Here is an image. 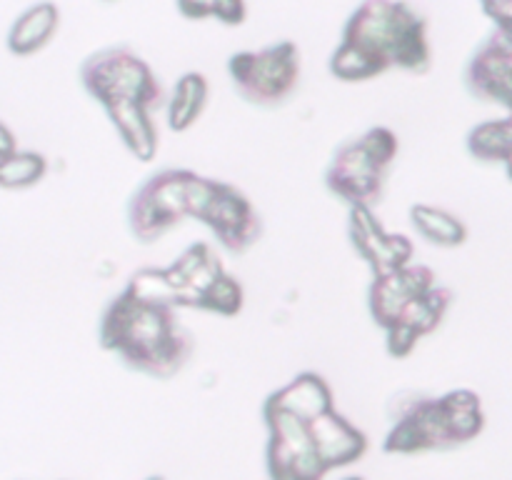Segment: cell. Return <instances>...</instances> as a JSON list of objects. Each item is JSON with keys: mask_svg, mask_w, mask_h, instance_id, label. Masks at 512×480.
Returning a JSON list of instances; mask_svg holds the SVG:
<instances>
[{"mask_svg": "<svg viewBox=\"0 0 512 480\" xmlns=\"http://www.w3.org/2000/svg\"><path fill=\"white\" fill-rule=\"evenodd\" d=\"M398 135L385 125L370 128L358 140L340 145L333 155L325 185L350 208H373L383 198L385 173L398 158Z\"/></svg>", "mask_w": 512, "mask_h": 480, "instance_id": "3957f363", "label": "cell"}, {"mask_svg": "<svg viewBox=\"0 0 512 480\" xmlns=\"http://www.w3.org/2000/svg\"><path fill=\"white\" fill-rule=\"evenodd\" d=\"M130 300L143 305H160V308H198L193 293L175 288L170 283L165 268H143L130 278L128 288L123 290Z\"/></svg>", "mask_w": 512, "mask_h": 480, "instance_id": "2e32d148", "label": "cell"}, {"mask_svg": "<svg viewBox=\"0 0 512 480\" xmlns=\"http://www.w3.org/2000/svg\"><path fill=\"white\" fill-rule=\"evenodd\" d=\"M310 433H313V443L318 455L323 458V463L328 465V470L340 468V465H350L353 460H358L360 455L368 448V438L365 433H360L355 425H350L348 420L340 413L330 410V413L320 415L318 420L310 423Z\"/></svg>", "mask_w": 512, "mask_h": 480, "instance_id": "7c38bea8", "label": "cell"}, {"mask_svg": "<svg viewBox=\"0 0 512 480\" xmlns=\"http://www.w3.org/2000/svg\"><path fill=\"white\" fill-rule=\"evenodd\" d=\"M60 25V10L58 5L50 3V0H43V3L30 5L28 10L15 18V23L10 25L8 30V50L13 55H33L38 50H43L45 45L53 40L55 30Z\"/></svg>", "mask_w": 512, "mask_h": 480, "instance_id": "9a60e30c", "label": "cell"}, {"mask_svg": "<svg viewBox=\"0 0 512 480\" xmlns=\"http://www.w3.org/2000/svg\"><path fill=\"white\" fill-rule=\"evenodd\" d=\"M348 480H360V478H348Z\"/></svg>", "mask_w": 512, "mask_h": 480, "instance_id": "836d02e7", "label": "cell"}, {"mask_svg": "<svg viewBox=\"0 0 512 480\" xmlns=\"http://www.w3.org/2000/svg\"><path fill=\"white\" fill-rule=\"evenodd\" d=\"M45 170H48L45 155L35 153V150H18V153H13L8 160L0 163V188H30V185H35L38 180H43Z\"/></svg>", "mask_w": 512, "mask_h": 480, "instance_id": "603a6c76", "label": "cell"}, {"mask_svg": "<svg viewBox=\"0 0 512 480\" xmlns=\"http://www.w3.org/2000/svg\"><path fill=\"white\" fill-rule=\"evenodd\" d=\"M208 103V80L203 73H185L175 83L173 98L168 100V125L175 133L188 130Z\"/></svg>", "mask_w": 512, "mask_h": 480, "instance_id": "e0dca14e", "label": "cell"}, {"mask_svg": "<svg viewBox=\"0 0 512 480\" xmlns=\"http://www.w3.org/2000/svg\"><path fill=\"white\" fill-rule=\"evenodd\" d=\"M512 150V118L485 120L468 135V153L483 163H505Z\"/></svg>", "mask_w": 512, "mask_h": 480, "instance_id": "ffe728a7", "label": "cell"}, {"mask_svg": "<svg viewBox=\"0 0 512 480\" xmlns=\"http://www.w3.org/2000/svg\"><path fill=\"white\" fill-rule=\"evenodd\" d=\"M343 40L363 48L388 70L425 75L433 68L428 20L408 0H363L345 20Z\"/></svg>", "mask_w": 512, "mask_h": 480, "instance_id": "7a4b0ae2", "label": "cell"}, {"mask_svg": "<svg viewBox=\"0 0 512 480\" xmlns=\"http://www.w3.org/2000/svg\"><path fill=\"white\" fill-rule=\"evenodd\" d=\"M203 223L208 225L228 253H245L253 248L263 235V220L250 203L248 195L230 183H220L213 205L205 213Z\"/></svg>", "mask_w": 512, "mask_h": 480, "instance_id": "9c48e42d", "label": "cell"}, {"mask_svg": "<svg viewBox=\"0 0 512 480\" xmlns=\"http://www.w3.org/2000/svg\"><path fill=\"white\" fill-rule=\"evenodd\" d=\"M410 220L425 240L443 245V248H458L468 240V228L463 225V220H458L448 210L433 208V205H413Z\"/></svg>", "mask_w": 512, "mask_h": 480, "instance_id": "ac0fdd59", "label": "cell"}, {"mask_svg": "<svg viewBox=\"0 0 512 480\" xmlns=\"http://www.w3.org/2000/svg\"><path fill=\"white\" fill-rule=\"evenodd\" d=\"M508 115H510V118H512V105H510V110H508Z\"/></svg>", "mask_w": 512, "mask_h": 480, "instance_id": "1f68e13d", "label": "cell"}, {"mask_svg": "<svg viewBox=\"0 0 512 480\" xmlns=\"http://www.w3.org/2000/svg\"><path fill=\"white\" fill-rule=\"evenodd\" d=\"M465 88L480 103L512 105V38L495 28L465 65Z\"/></svg>", "mask_w": 512, "mask_h": 480, "instance_id": "ba28073f", "label": "cell"}, {"mask_svg": "<svg viewBox=\"0 0 512 480\" xmlns=\"http://www.w3.org/2000/svg\"><path fill=\"white\" fill-rule=\"evenodd\" d=\"M385 333H388V353L393 355V358H408L420 340V335L415 333L413 328H408L405 323L390 325Z\"/></svg>", "mask_w": 512, "mask_h": 480, "instance_id": "4316f807", "label": "cell"}, {"mask_svg": "<svg viewBox=\"0 0 512 480\" xmlns=\"http://www.w3.org/2000/svg\"><path fill=\"white\" fill-rule=\"evenodd\" d=\"M183 18L203 20L215 18L223 25H240L245 23V0H175Z\"/></svg>", "mask_w": 512, "mask_h": 480, "instance_id": "cb8c5ba5", "label": "cell"}, {"mask_svg": "<svg viewBox=\"0 0 512 480\" xmlns=\"http://www.w3.org/2000/svg\"><path fill=\"white\" fill-rule=\"evenodd\" d=\"M388 413L395 423L385 440L388 453H420L458 445L448 428V413L440 398L400 393L390 400Z\"/></svg>", "mask_w": 512, "mask_h": 480, "instance_id": "52a82bcc", "label": "cell"}, {"mask_svg": "<svg viewBox=\"0 0 512 480\" xmlns=\"http://www.w3.org/2000/svg\"><path fill=\"white\" fill-rule=\"evenodd\" d=\"M193 170L165 168L150 175L128 203L130 233L140 243H153L188 218L185 190Z\"/></svg>", "mask_w": 512, "mask_h": 480, "instance_id": "8992f818", "label": "cell"}, {"mask_svg": "<svg viewBox=\"0 0 512 480\" xmlns=\"http://www.w3.org/2000/svg\"><path fill=\"white\" fill-rule=\"evenodd\" d=\"M98 340L128 368L158 380L178 375L195 350L193 335L178 323L175 308L135 303L125 293L103 310Z\"/></svg>", "mask_w": 512, "mask_h": 480, "instance_id": "6da1fadb", "label": "cell"}, {"mask_svg": "<svg viewBox=\"0 0 512 480\" xmlns=\"http://www.w3.org/2000/svg\"><path fill=\"white\" fill-rule=\"evenodd\" d=\"M13 153H18L15 135H13V130H10L8 125L0 120V163H3V160H8Z\"/></svg>", "mask_w": 512, "mask_h": 480, "instance_id": "f1b7e54d", "label": "cell"}, {"mask_svg": "<svg viewBox=\"0 0 512 480\" xmlns=\"http://www.w3.org/2000/svg\"><path fill=\"white\" fill-rule=\"evenodd\" d=\"M200 310H210L218 315H238L243 308V288L233 275L223 273L203 295H200Z\"/></svg>", "mask_w": 512, "mask_h": 480, "instance_id": "d4e9b609", "label": "cell"}, {"mask_svg": "<svg viewBox=\"0 0 512 480\" xmlns=\"http://www.w3.org/2000/svg\"><path fill=\"white\" fill-rule=\"evenodd\" d=\"M228 73L240 98L260 108H275L298 90L300 50L293 40H280L263 50H243L230 55Z\"/></svg>", "mask_w": 512, "mask_h": 480, "instance_id": "5b68a950", "label": "cell"}, {"mask_svg": "<svg viewBox=\"0 0 512 480\" xmlns=\"http://www.w3.org/2000/svg\"><path fill=\"white\" fill-rule=\"evenodd\" d=\"M110 123L123 138L125 148L138 160H153L158 155V128L153 123V110L138 103H105Z\"/></svg>", "mask_w": 512, "mask_h": 480, "instance_id": "5bb4252c", "label": "cell"}, {"mask_svg": "<svg viewBox=\"0 0 512 480\" xmlns=\"http://www.w3.org/2000/svg\"><path fill=\"white\" fill-rule=\"evenodd\" d=\"M435 273L428 265H405L390 275H380L370 285V315L380 328L388 330L390 325L403 318L405 308L420 295L435 288Z\"/></svg>", "mask_w": 512, "mask_h": 480, "instance_id": "8fae6325", "label": "cell"}, {"mask_svg": "<svg viewBox=\"0 0 512 480\" xmlns=\"http://www.w3.org/2000/svg\"><path fill=\"white\" fill-rule=\"evenodd\" d=\"M385 70L388 68L378 58L365 53L358 45L345 43V40H340L335 53L330 55V73L338 80H343V83H363V80L378 78Z\"/></svg>", "mask_w": 512, "mask_h": 480, "instance_id": "7402d4cb", "label": "cell"}, {"mask_svg": "<svg viewBox=\"0 0 512 480\" xmlns=\"http://www.w3.org/2000/svg\"><path fill=\"white\" fill-rule=\"evenodd\" d=\"M450 303H453V290L443 288V285H435L433 290L420 295L418 300H413V303L405 308L403 318H400L398 323H405L423 338V335L433 333V330L438 328L440 320L448 313Z\"/></svg>", "mask_w": 512, "mask_h": 480, "instance_id": "44dd1931", "label": "cell"}, {"mask_svg": "<svg viewBox=\"0 0 512 480\" xmlns=\"http://www.w3.org/2000/svg\"><path fill=\"white\" fill-rule=\"evenodd\" d=\"M445 413H448V428L453 433L455 443H468V440L478 438L480 430L485 425L483 405H480V395L473 390H450L443 395Z\"/></svg>", "mask_w": 512, "mask_h": 480, "instance_id": "d6986e66", "label": "cell"}, {"mask_svg": "<svg viewBox=\"0 0 512 480\" xmlns=\"http://www.w3.org/2000/svg\"><path fill=\"white\" fill-rule=\"evenodd\" d=\"M148 480H163V478H148Z\"/></svg>", "mask_w": 512, "mask_h": 480, "instance_id": "d6a6232c", "label": "cell"}, {"mask_svg": "<svg viewBox=\"0 0 512 480\" xmlns=\"http://www.w3.org/2000/svg\"><path fill=\"white\" fill-rule=\"evenodd\" d=\"M265 403L275 405V408L285 410V413L298 415V418L305 420V423H313V420H318L320 415L335 410L333 390H330V385L325 383L318 373L295 375L288 385L275 390Z\"/></svg>", "mask_w": 512, "mask_h": 480, "instance_id": "4fadbf2b", "label": "cell"}, {"mask_svg": "<svg viewBox=\"0 0 512 480\" xmlns=\"http://www.w3.org/2000/svg\"><path fill=\"white\" fill-rule=\"evenodd\" d=\"M488 18L493 20L495 28H500L512 38V0H503V5L498 10H493Z\"/></svg>", "mask_w": 512, "mask_h": 480, "instance_id": "83f0119b", "label": "cell"}, {"mask_svg": "<svg viewBox=\"0 0 512 480\" xmlns=\"http://www.w3.org/2000/svg\"><path fill=\"white\" fill-rule=\"evenodd\" d=\"M220 183L223 180H213V178H203V175L193 173L188 180V190H185V205H188V218H195L203 223L205 213L213 205L215 195H218Z\"/></svg>", "mask_w": 512, "mask_h": 480, "instance_id": "484cf974", "label": "cell"}, {"mask_svg": "<svg viewBox=\"0 0 512 480\" xmlns=\"http://www.w3.org/2000/svg\"><path fill=\"white\" fill-rule=\"evenodd\" d=\"M505 173H508V178L512 180V150L508 153V158H505Z\"/></svg>", "mask_w": 512, "mask_h": 480, "instance_id": "4dcf8cb0", "label": "cell"}, {"mask_svg": "<svg viewBox=\"0 0 512 480\" xmlns=\"http://www.w3.org/2000/svg\"><path fill=\"white\" fill-rule=\"evenodd\" d=\"M80 83L100 105L120 100L155 110L165 103V90L153 68L128 45H110L88 55L80 65Z\"/></svg>", "mask_w": 512, "mask_h": 480, "instance_id": "277c9868", "label": "cell"}, {"mask_svg": "<svg viewBox=\"0 0 512 480\" xmlns=\"http://www.w3.org/2000/svg\"><path fill=\"white\" fill-rule=\"evenodd\" d=\"M350 240H353L360 258L370 265L375 278L410 265L415 253L410 238L385 233L383 225L375 220L373 208H363V205L350 208Z\"/></svg>", "mask_w": 512, "mask_h": 480, "instance_id": "30bf717a", "label": "cell"}, {"mask_svg": "<svg viewBox=\"0 0 512 480\" xmlns=\"http://www.w3.org/2000/svg\"><path fill=\"white\" fill-rule=\"evenodd\" d=\"M480 5H483V13L490 15L493 10H498L503 5V0H480Z\"/></svg>", "mask_w": 512, "mask_h": 480, "instance_id": "f546056e", "label": "cell"}]
</instances>
